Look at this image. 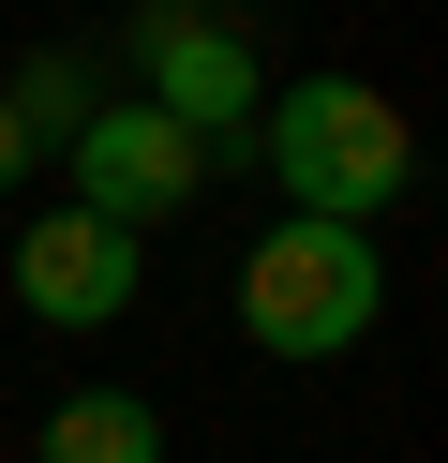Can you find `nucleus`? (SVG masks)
<instances>
[{"mask_svg": "<svg viewBox=\"0 0 448 463\" xmlns=\"http://www.w3.org/2000/svg\"><path fill=\"white\" fill-rule=\"evenodd\" d=\"M135 90L224 165V150H254L269 75H254V45H239V15H209V0H149V15H135Z\"/></svg>", "mask_w": 448, "mask_h": 463, "instance_id": "obj_4", "label": "nucleus"}, {"mask_svg": "<svg viewBox=\"0 0 448 463\" xmlns=\"http://www.w3.org/2000/svg\"><path fill=\"white\" fill-rule=\"evenodd\" d=\"M30 463H165V419L135 389H60L45 433H30Z\"/></svg>", "mask_w": 448, "mask_h": 463, "instance_id": "obj_6", "label": "nucleus"}, {"mask_svg": "<svg viewBox=\"0 0 448 463\" xmlns=\"http://www.w3.org/2000/svg\"><path fill=\"white\" fill-rule=\"evenodd\" d=\"M30 165H45V135H30V120H15V105H0V194H15V180H30Z\"/></svg>", "mask_w": 448, "mask_h": 463, "instance_id": "obj_8", "label": "nucleus"}, {"mask_svg": "<svg viewBox=\"0 0 448 463\" xmlns=\"http://www.w3.org/2000/svg\"><path fill=\"white\" fill-rule=\"evenodd\" d=\"M135 284H149V240L90 224L75 194L15 224V314H30V329H119V314H135Z\"/></svg>", "mask_w": 448, "mask_h": 463, "instance_id": "obj_5", "label": "nucleus"}, {"mask_svg": "<svg viewBox=\"0 0 448 463\" xmlns=\"http://www.w3.org/2000/svg\"><path fill=\"white\" fill-rule=\"evenodd\" d=\"M254 165L284 180V210H314V224H388L418 194V135H404V105H388L374 75H284V90L254 105Z\"/></svg>", "mask_w": 448, "mask_h": 463, "instance_id": "obj_1", "label": "nucleus"}, {"mask_svg": "<svg viewBox=\"0 0 448 463\" xmlns=\"http://www.w3.org/2000/svg\"><path fill=\"white\" fill-rule=\"evenodd\" d=\"M0 105H15L30 135H75V120H90V105H105V90H90V61H75V45H45V61H30V75H15V90H0Z\"/></svg>", "mask_w": 448, "mask_h": 463, "instance_id": "obj_7", "label": "nucleus"}, {"mask_svg": "<svg viewBox=\"0 0 448 463\" xmlns=\"http://www.w3.org/2000/svg\"><path fill=\"white\" fill-rule=\"evenodd\" d=\"M60 180H75V210L90 224H119V240H149V224H179L195 210V180H209V150L165 120L149 90H105L75 135H60Z\"/></svg>", "mask_w": 448, "mask_h": 463, "instance_id": "obj_3", "label": "nucleus"}, {"mask_svg": "<svg viewBox=\"0 0 448 463\" xmlns=\"http://www.w3.org/2000/svg\"><path fill=\"white\" fill-rule=\"evenodd\" d=\"M388 314V254L374 224H314L284 210L254 254H239V329H254V359H358Z\"/></svg>", "mask_w": 448, "mask_h": 463, "instance_id": "obj_2", "label": "nucleus"}]
</instances>
